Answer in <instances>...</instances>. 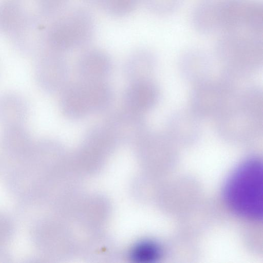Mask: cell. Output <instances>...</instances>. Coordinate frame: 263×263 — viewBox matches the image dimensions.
I'll use <instances>...</instances> for the list:
<instances>
[{
  "label": "cell",
  "instance_id": "cell-4",
  "mask_svg": "<svg viewBox=\"0 0 263 263\" xmlns=\"http://www.w3.org/2000/svg\"><path fill=\"white\" fill-rule=\"evenodd\" d=\"M36 16L26 13L24 18L9 35L13 45L26 55H39L47 47L45 27Z\"/></svg>",
  "mask_w": 263,
  "mask_h": 263
},
{
  "label": "cell",
  "instance_id": "cell-14",
  "mask_svg": "<svg viewBox=\"0 0 263 263\" xmlns=\"http://www.w3.org/2000/svg\"><path fill=\"white\" fill-rule=\"evenodd\" d=\"M26 13L16 0L0 1V32L9 35Z\"/></svg>",
  "mask_w": 263,
  "mask_h": 263
},
{
  "label": "cell",
  "instance_id": "cell-20",
  "mask_svg": "<svg viewBox=\"0 0 263 263\" xmlns=\"http://www.w3.org/2000/svg\"><path fill=\"white\" fill-rule=\"evenodd\" d=\"M87 3L97 6L99 0H85Z\"/></svg>",
  "mask_w": 263,
  "mask_h": 263
},
{
  "label": "cell",
  "instance_id": "cell-2",
  "mask_svg": "<svg viewBox=\"0 0 263 263\" xmlns=\"http://www.w3.org/2000/svg\"><path fill=\"white\" fill-rule=\"evenodd\" d=\"M95 31L91 13L84 8L76 9L55 21L47 30V48L64 53L86 45Z\"/></svg>",
  "mask_w": 263,
  "mask_h": 263
},
{
  "label": "cell",
  "instance_id": "cell-19",
  "mask_svg": "<svg viewBox=\"0 0 263 263\" xmlns=\"http://www.w3.org/2000/svg\"><path fill=\"white\" fill-rule=\"evenodd\" d=\"M69 0H36L41 14L46 17L57 14L65 8Z\"/></svg>",
  "mask_w": 263,
  "mask_h": 263
},
{
  "label": "cell",
  "instance_id": "cell-1",
  "mask_svg": "<svg viewBox=\"0 0 263 263\" xmlns=\"http://www.w3.org/2000/svg\"><path fill=\"white\" fill-rule=\"evenodd\" d=\"M228 205L245 218L259 220L262 217V165L257 159H250L231 175L224 187Z\"/></svg>",
  "mask_w": 263,
  "mask_h": 263
},
{
  "label": "cell",
  "instance_id": "cell-11",
  "mask_svg": "<svg viewBox=\"0 0 263 263\" xmlns=\"http://www.w3.org/2000/svg\"><path fill=\"white\" fill-rule=\"evenodd\" d=\"M29 113L27 101L14 92L0 94V124L4 127L23 125Z\"/></svg>",
  "mask_w": 263,
  "mask_h": 263
},
{
  "label": "cell",
  "instance_id": "cell-7",
  "mask_svg": "<svg viewBox=\"0 0 263 263\" xmlns=\"http://www.w3.org/2000/svg\"><path fill=\"white\" fill-rule=\"evenodd\" d=\"M34 142L23 125L4 127L1 134V147L5 155L14 163L28 156Z\"/></svg>",
  "mask_w": 263,
  "mask_h": 263
},
{
  "label": "cell",
  "instance_id": "cell-17",
  "mask_svg": "<svg viewBox=\"0 0 263 263\" xmlns=\"http://www.w3.org/2000/svg\"><path fill=\"white\" fill-rule=\"evenodd\" d=\"M139 0H99L98 7L110 15L124 16L132 12Z\"/></svg>",
  "mask_w": 263,
  "mask_h": 263
},
{
  "label": "cell",
  "instance_id": "cell-3",
  "mask_svg": "<svg viewBox=\"0 0 263 263\" xmlns=\"http://www.w3.org/2000/svg\"><path fill=\"white\" fill-rule=\"evenodd\" d=\"M38 85L45 92H61L68 84L69 67L63 53L46 48L38 55L35 66Z\"/></svg>",
  "mask_w": 263,
  "mask_h": 263
},
{
  "label": "cell",
  "instance_id": "cell-6",
  "mask_svg": "<svg viewBox=\"0 0 263 263\" xmlns=\"http://www.w3.org/2000/svg\"><path fill=\"white\" fill-rule=\"evenodd\" d=\"M255 0H219L220 29L226 33L245 30Z\"/></svg>",
  "mask_w": 263,
  "mask_h": 263
},
{
  "label": "cell",
  "instance_id": "cell-8",
  "mask_svg": "<svg viewBox=\"0 0 263 263\" xmlns=\"http://www.w3.org/2000/svg\"><path fill=\"white\" fill-rule=\"evenodd\" d=\"M61 110L71 120H78L92 114L90 102L83 81L68 84L61 91Z\"/></svg>",
  "mask_w": 263,
  "mask_h": 263
},
{
  "label": "cell",
  "instance_id": "cell-12",
  "mask_svg": "<svg viewBox=\"0 0 263 263\" xmlns=\"http://www.w3.org/2000/svg\"><path fill=\"white\" fill-rule=\"evenodd\" d=\"M195 29L202 33H210L220 29L218 0H205L195 8L192 15Z\"/></svg>",
  "mask_w": 263,
  "mask_h": 263
},
{
  "label": "cell",
  "instance_id": "cell-10",
  "mask_svg": "<svg viewBox=\"0 0 263 263\" xmlns=\"http://www.w3.org/2000/svg\"><path fill=\"white\" fill-rule=\"evenodd\" d=\"M156 98L155 87L147 79L130 82L123 96L125 108L141 114L151 107Z\"/></svg>",
  "mask_w": 263,
  "mask_h": 263
},
{
  "label": "cell",
  "instance_id": "cell-9",
  "mask_svg": "<svg viewBox=\"0 0 263 263\" xmlns=\"http://www.w3.org/2000/svg\"><path fill=\"white\" fill-rule=\"evenodd\" d=\"M77 67L83 81H105L111 72L112 64L107 53L99 49H91L81 55Z\"/></svg>",
  "mask_w": 263,
  "mask_h": 263
},
{
  "label": "cell",
  "instance_id": "cell-16",
  "mask_svg": "<svg viewBox=\"0 0 263 263\" xmlns=\"http://www.w3.org/2000/svg\"><path fill=\"white\" fill-rule=\"evenodd\" d=\"M14 233V224L11 218L0 212V262L9 259L7 247L11 242Z\"/></svg>",
  "mask_w": 263,
  "mask_h": 263
},
{
  "label": "cell",
  "instance_id": "cell-18",
  "mask_svg": "<svg viewBox=\"0 0 263 263\" xmlns=\"http://www.w3.org/2000/svg\"><path fill=\"white\" fill-rule=\"evenodd\" d=\"M182 0H143L149 11L158 15H167L174 12Z\"/></svg>",
  "mask_w": 263,
  "mask_h": 263
},
{
  "label": "cell",
  "instance_id": "cell-15",
  "mask_svg": "<svg viewBox=\"0 0 263 263\" xmlns=\"http://www.w3.org/2000/svg\"><path fill=\"white\" fill-rule=\"evenodd\" d=\"M161 250L158 243L149 239L142 240L136 242L129 252L130 258L140 263L153 262L158 260Z\"/></svg>",
  "mask_w": 263,
  "mask_h": 263
},
{
  "label": "cell",
  "instance_id": "cell-13",
  "mask_svg": "<svg viewBox=\"0 0 263 263\" xmlns=\"http://www.w3.org/2000/svg\"><path fill=\"white\" fill-rule=\"evenodd\" d=\"M154 57L146 49H139L132 52L126 59L123 72L126 79L130 82L146 80L151 71Z\"/></svg>",
  "mask_w": 263,
  "mask_h": 263
},
{
  "label": "cell",
  "instance_id": "cell-5",
  "mask_svg": "<svg viewBox=\"0 0 263 263\" xmlns=\"http://www.w3.org/2000/svg\"><path fill=\"white\" fill-rule=\"evenodd\" d=\"M103 124L115 142L140 140L146 134L142 114L126 108L111 114Z\"/></svg>",
  "mask_w": 263,
  "mask_h": 263
}]
</instances>
